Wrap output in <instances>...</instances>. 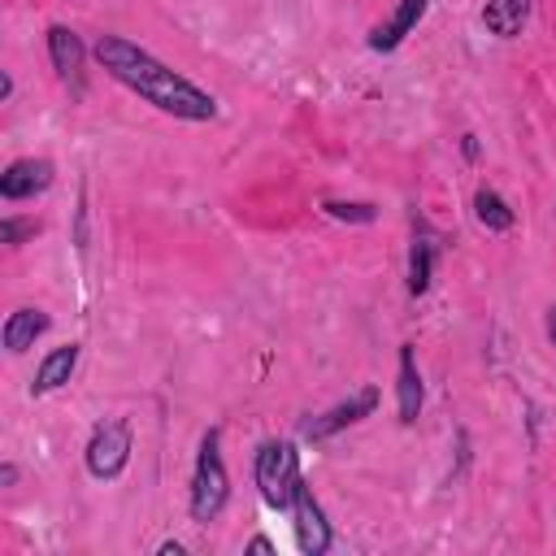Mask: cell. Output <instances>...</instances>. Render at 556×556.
Returning <instances> with one entry per match:
<instances>
[{
    "instance_id": "6da1fadb",
    "label": "cell",
    "mask_w": 556,
    "mask_h": 556,
    "mask_svg": "<svg viewBox=\"0 0 556 556\" xmlns=\"http://www.w3.org/2000/svg\"><path fill=\"white\" fill-rule=\"evenodd\" d=\"M91 52H96L100 70L113 83H122L126 91H135L143 104H152V109H161V113H169L178 122H213L217 117V100L204 87H195L191 78H182L174 65H165L161 56H152L148 48H139L135 39H126V35H100Z\"/></svg>"
},
{
    "instance_id": "7a4b0ae2",
    "label": "cell",
    "mask_w": 556,
    "mask_h": 556,
    "mask_svg": "<svg viewBox=\"0 0 556 556\" xmlns=\"http://www.w3.org/2000/svg\"><path fill=\"white\" fill-rule=\"evenodd\" d=\"M226 500H230V473H226V460H222V430L208 426L204 439H200L195 469H191V495H187L191 521H200V526L217 521Z\"/></svg>"
},
{
    "instance_id": "3957f363",
    "label": "cell",
    "mask_w": 556,
    "mask_h": 556,
    "mask_svg": "<svg viewBox=\"0 0 556 556\" xmlns=\"http://www.w3.org/2000/svg\"><path fill=\"white\" fill-rule=\"evenodd\" d=\"M252 482H256V491H261V500L269 508L287 513L291 500H295V486L304 482L295 443L291 439H265L256 447V460H252Z\"/></svg>"
},
{
    "instance_id": "277c9868",
    "label": "cell",
    "mask_w": 556,
    "mask_h": 556,
    "mask_svg": "<svg viewBox=\"0 0 556 556\" xmlns=\"http://www.w3.org/2000/svg\"><path fill=\"white\" fill-rule=\"evenodd\" d=\"M130 447H135V434H130V421L126 417H109L91 430L87 447H83V460H87V473L100 478V482H113L122 478L126 460H130Z\"/></svg>"
},
{
    "instance_id": "5b68a950",
    "label": "cell",
    "mask_w": 556,
    "mask_h": 556,
    "mask_svg": "<svg viewBox=\"0 0 556 556\" xmlns=\"http://www.w3.org/2000/svg\"><path fill=\"white\" fill-rule=\"evenodd\" d=\"M374 408H378V387H361V391H352L348 400L330 404L326 413L308 417V421L300 426V434H304V439H313V443H321V439H330V434H339V430H348V426L365 421Z\"/></svg>"
},
{
    "instance_id": "8992f818",
    "label": "cell",
    "mask_w": 556,
    "mask_h": 556,
    "mask_svg": "<svg viewBox=\"0 0 556 556\" xmlns=\"http://www.w3.org/2000/svg\"><path fill=\"white\" fill-rule=\"evenodd\" d=\"M291 521H295V543H300V552L304 556H321V552H330V543H334V534H330V521H326V508L317 504V495H313V486L308 482H300L295 486V500H291Z\"/></svg>"
},
{
    "instance_id": "52a82bcc",
    "label": "cell",
    "mask_w": 556,
    "mask_h": 556,
    "mask_svg": "<svg viewBox=\"0 0 556 556\" xmlns=\"http://www.w3.org/2000/svg\"><path fill=\"white\" fill-rule=\"evenodd\" d=\"M52 178H56V165L48 156H17L0 174V195L4 200H35L52 187Z\"/></svg>"
},
{
    "instance_id": "ba28073f",
    "label": "cell",
    "mask_w": 556,
    "mask_h": 556,
    "mask_svg": "<svg viewBox=\"0 0 556 556\" xmlns=\"http://www.w3.org/2000/svg\"><path fill=\"white\" fill-rule=\"evenodd\" d=\"M439 248H443V235H439L426 217H413V248H408V295H413V300L430 291Z\"/></svg>"
},
{
    "instance_id": "9c48e42d",
    "label": "cell",
    "mask_w": 556,
    "mask_h": 556,
    "mask_svg": "<svg viewBox=\"0 0 556 556\" xmlns=\"http://www.w3.org/2000/svg\"><path fill=\"white\" fill-rule=\"evenodd\" d=\"M48 61H52L56 78L65 87H74V96H83V61H87V48H83L78 30H70L65 22H52L48 26Z\"/></svg>"
},
{
    "instance_id": "30bf717a",
    "label": "cell",
    "mask_w": 556,
    "mask_h": 556,
    "mask_svg": "<svg viewBox=\"0 0 556 556\" xmlns=\"http://www.w3.org/2000/svg\"><path fill=\"white\" fill-rule=\"evenodd\" d=\"M426 9H430V0H395L391 17L369 30V48H374V52H395V48L417 30V22L426 17Z\"/></svg>"
},
{
    "instance_id": "8fae6325",
    "label": "cell",
    "mask_w": 556,
    "mask_h": 556,
    "mask_svg": "<svg viewBox=\"0 0 556 556\" xmlns=\"http://www.w3.org/2000/svg\"><path fill=\"white\" fill-rule=\"evenodd\" d=\"M78 356H83V348H78V343H61V348H52V352L39 361V369H35L30 395H52V391H61V387L74 378Z\"/></svg>"
},
{
    "instance_id": "7c38bea8",
    "label": "cell",
    "mask_w": 556,
    "mask_h": 556,
    "mask_svg": "<svg viewBox=\"0 0 556 556\" xmlns=\"http://www.w3.org/2000/svg\"><path fill=\"white\" fill-rule=\"evenodd\" d=\"M48 313L43 308H35V304H22V308H13L9 317H4V330H0V339H4V348L13 352V356H22L26 348H35V339L39 334H48Z\"/></svg>"
},
{
    "instance_id": "4fadbf2b",
    "label": "cell",
    "mask_w": 556,
    "mask_h": 556,
    "mask_svg": "<svg viewBox=\"0 0 556 556\" xmlns=\"http://www.w3.org/2000/svg\"><path fill=\"white\" fill-rule=\"evenodd\" d=\"M530 13H534V0H486L482 4V26L495 39H517L530 26Z\"/></svg>"
},
{
    "instance_id": "5bb4252c",
    "label": "cell",
    "mask_w": 556,
    "mask_h": 556,
    "mask_svg": "<svg viewBox=\"0 0 556 556\" xmlns=\"http://www.w3.org/2000/svg\"><path fill=\"white\" fill-rule=\"evenodd\" d=\"M421 400H426V387H421V374H417L413 348L404 343V348H400V374H395V408H400V421H404V426H413V421H417Z\"/></svg>"
},
{
    "instance_id": "9a60e30c",
    "label": "cell",
    "mask_w": 556,
    "mask_h": 556,
    "mask_svg": "<svg viewBox=\"0 0 556 556\" xmlns=\"http://www.w3.org/2000/svg\"><path fill=\"white\" fill-rule=\"evenodd\" d=\"M473 217H478V226H486L491 235H504V230H513V208H508V200L495 191V187H478L473 191Z\"/></svg>"
},
{
    "instance_id": "2e32d148",
    "label": "cell",
    "mask_w": 556,
    "mask_h": 556,
    "mask_svg": "<svg viewBox=\"0 0 556 556\" xmlns=\"http://www.w3.org/2000/svg\"><path fill=\"white\" fill-rule=\"evenodd\" d=\"M321 213L334 222H352V226H369L378 217V208L365 200H321Z\"/></svg>"
},
{
    "instance_id": "e0dca14e",
    "label": "cell",
    "mask_w": 556,
    "mask_h": 556,
    "mask_svg": "<svg viewBox=\"0 0 556 556\" xmlns=\"http://www.w3.org/2000/svg\"><path fill=\"white\" fill-rule=\"evenodd\" d=\"M39 226H35V217H4L0 222V243H9V248H17L22 239H30Z\"/></svg>"
},
{
    "instance_id": "ac0fdd59",
    "label": "cell",
    "mask_w": 556,
    "mask_h": 556,
    "mask_svg": "<svg viewBox=\"0 0 556 556\" xmlns=\"http://www.w3.org/2000/svg\"><path fill=\"white\" fill-rule=\"evenodd\" d=\"M243 552H252V556H269V552H274V543H269L265 534H256V539H252V543H248Z\"/></svg>"
},
{
    "instance_id": "d6986e66",
    "label": "cell",
    "mask_w": 556,
    "mask_h": 556,
    "mask_svg": "<svg viewBox=\"0 0 556 556\" xmlns=\"http://www.w3.org/2000/svg\"><path fill=\"white\" fill-rule=\"evenodd\" d=\"M13 482H17V465L4 460V465H0V486H13Z\"/></svg>"
},
{
    "instance_id": "ffe728a7",
    "label": "cell",
    "mask_w": 556,
    "mask_h": 556,
    "mask_svg": "<svg viewBox=\"0 0 556 556\" xmlns=\"http://www.w3.org/2000/svg\"><path fill=\"white\" fill-rule=\"evenodd\" d=\"M182 552H187V547H182L178 539H165V543L156 547V556H182Z\"/></svg>"
},
{
    "instance_id": "44dd1931",
    "label": "cell",
    "mask_w": 556,
    "mask_h": 556,
    "mask_svg": "<svg viewBox=\"0 0 556 556\" xmlns=\"http://www.w3.org/2000/svg\"><path fill=\"white\" fill-rule=\"evenodd\" d=\"M0 100H13V74H0Z\"/></svg>"
},
{
    "instance_id": "7402d4cb",
    "label": "cell",
    "mask_w": 556,
    "mask_h": 556,
    "mask_svg": "<svg viewBox=\"0 0 556 556\" xmlns=\"http://www.w3.org/2000/svg\"><path fill=\"white\" fill-rule=\"evenodd\" d=\"M547 339H552V348H556V304L547 308Z\"/></svg>"
},
{
    "instance_id": "603a6c76",
    "label": "cell",
    "mask_w": 556,
    "mask_h": 556,
    "mask_svg": "<svg viewBox=\"0 0 556 556\" xmlns=\"http://www.w3.org/2000/svg\"><path fill=\"white\" fill-rule=\"evenodd\" d=\"M460 148H465V156H469V161L478 156V143H473V135H465V143H460Z\"/></svg>"
}]
</instances>
